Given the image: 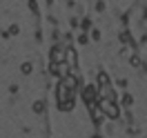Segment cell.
Instances as JSON below:
<instances>
[{"instance_id":"1","label":"cell","mask_w":147,"mask_h":138,"mask_svg":"<svg viewBox=\"0 0 147 138\" xmlns=\"http://www.w3.org/2000/svg\"><path fill=\"white\" fill-rule=\"evenodd\" d=\"M98 107H100L102 116H107V118H118L120 116V109H118V105H116V100H105L102 98L98 102Z\"/></svg>"},{"instance_id":"2","label":"cell","mask_w":147,"mask_h":138,"mask_svg":"<svg viewBox=\"0 0 147 138\" xmlns=\"http://www.w3.org/2000/svg\"><path fill=\"white\" fill-rule=\"evenodd\" d=\"M83 98L87 100V105H92V102L98 98V87H96V85H87L85 92H83Z\"/></svg>"},{"instance_id":"3","label":"cell","mask_w":147,"mask_h":138,"mask_svg":"<svg viewBox=\"0 0 147 138\" xmlns=\"http://www.w3.org/2000/svg\"><path fill=\"white\" fill-rule=\"evenodd\" d=\"M51 63H65V54L60 47H54L51 49Z\"/></svg>"},{"instance_id":"4","label":"cell","mask_w":147,"mask_h":138,"mask_svg":"<svg viewBox=\"0 0 147 138\" xmlns=\"http://www.w3.org/2000/svg\"><path fill=\"white\" fill-rule=\"evenodd\" d=\"M76 63V51L74 49H67L65 51V65H74Z\"/></svg>"},{"instance_id":"5","label":"cell","mask_w":147,"mask_h":138,"mask_svg":"<svg viewBox=\"0 0 147 138\" xmlns=\"http://www.w3.org/2000/svg\"><path fill=\"white\" fill-rule=\"evenodd\" d=\"M98 83H100V87L102 85H109V76L105 74V71H100V74H98Z\"/></svg>"},{"instance_id":"6","label":"cell","mask_w":147,"mask_h":138,"mask_svg":"<svg viewBox=\"0 0 147 138\" xmlns=\"http://www.w3.org/2000/svg\"><path fill=\"white\" fill-rule=\"evenodd\" d=\"M31 71V63H25L22 65V74H29Z\"/></svg>"},{"instance_id":"7","label":"cell","mask_w":147,"mask_h":138,"mask_svg":"<svg viewBox=\"0 0 147 138\" xmlns=\"http://www.w3.org/2000/svg\"><path fill=\"white\" fill-rule=\"evenodd\" d=\"M42 107H45V105H42V102L38 100L36 105H34V111H38V114H40V111H42Z\"/></svg>"},{"instance_id":"8","label":"cell","mask_w":147,"mask_h":138,"mask_svg":"<svg viewBox=\"0 0 147 138\" xmlns=\"http://www.w3.org/2000/svg\"><path fill=\"white\" fill-rule=\"evenodd\" d=\"M123 102H125V105H131L134 100H131V96H129V94H125V96H123Z\"/></svg>"},{"instance_id":"9","label":"cell","mask_w":147,"mask_h":138,"mask_svg":"<svg viewBox=\"0 0 147 138\" xmlns=\"http://www.w3.org/2000/svg\"><path fill=\"white\" fill-rule=\"evenodd\" d=\"M94 138H98V136H94Z\"/></svg>"}]
</instances>
